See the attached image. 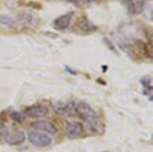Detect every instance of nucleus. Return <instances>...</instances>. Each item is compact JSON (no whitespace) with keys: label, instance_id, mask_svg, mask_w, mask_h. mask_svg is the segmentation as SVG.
Returning <instances> with one entry per match:
<instances>
[{"label":"nucleus","instance_id":"obj_9","mask_svg":"<svg viewBox=\"0 0 153 152\" xmlns=\"http://www.w3.org/2000/svg\"><path fill=\"white\" fill-rule=\"evenodd\" d=\"M145 7L144 0H127V8L129 13L131 14H140L143 12Z\"/></svg>","mask_w":153,"mask_h":152},{"label":"nucleus","instance_id":"obj_12","mask_svg":"<svg viewBox=\"0 0 153 152\" xmlns=\"http://www.w3.org/2000/svg\"><path fill=\"white\" fill-rule=\"evenodd\" d=\"M0 23H2L3 25H6V26H10V27L14 26L13 19L6 15H0Z\"/></svg>","mask_w":153,"mask_h":152},{"label":"nucleus","instance_id":"obj_2","mask_svg":"<svg viewBox=\"0 0 153 152\" xmlns=\"http://www.w3.org/2000/svg\"><path fill=\"white\" fill-rule=\"evenodd\" d=\"M28 141L36 147H46L52 142V138L46 133L30 132L28 134Z\"/></svg>","mask_w":153,"mask_h":152},{"label":"nucleus","instance_id":"obj_7","mask_svg":"<svg viewBox=\"0 0 153 152\" xmlns=\"http://www.w3.org/2000/svg\"><path fill=\"white\" fill-rule=\"evenodd\" d=\"M25 134L23 131H12V132L6 133L5 136V141H6L9 145H19L25 141Z\"/></svg>","mask_w":153,"mask_h":152},{"label":"nucleus","instance_id":"obj_6","mask_svg":"<svg viewBox=\"0 0 153 152\" xmlns=\"http://www.w3.org/2000/svg\"><path fill=\"white\" fill-rule=\"evenodd\" d=\"M75 104L72 101L70 102H58L53 106L54 112L58 115L63 116H68L72 113V111L74 110Z\"/></svg>","mask_w":153,"mask_h":152},{"label":"nucleus","instance_id":"obj_10","mask_svg":"<svg viewBox=\"0 0 153 152\" xmlns=\"http://www.w3.org/2000/svg\"><path fill=\"white\" fill-rule=\"evenodd\" d=\"M77 26H78L79 29H81L82 31H87V32H90V31H93L96 29V27H95L90 21H88L87 19L80 20L78 22V24H77Z\"/></svg>","mask_w":153,"mask_h":152},{"label":"nucleus","instance_id":"obj_3","mask_svg":"<svg viewBox=\"0 0 153 152\" xmlns=\"http://www.w3.org/2000/svg\"><path fill=\"white\" fill-rule=\"evenodd\" d=\"M66 136L69 139H79L84 136L83 124L77 121L69 122L66 126Z\"/></svg>","mask_w":153,"mask_h":152},{"label":"nucleus","instance_id":"obj_13","mask_svg":"<svg viewBox=\"0 0 153 152\" xmlns=\"http://www.w3.org/2000/svg\"><path fill=\"white\" fill-rule=\"evenodd\" d=\"M79 1L82 2V3H93L96 0H79Z\"/></svg>","mask_w":153,"mask_h":152},{"label":"nucleus","instance_id":"obj_5","mask_svg":"<svg viewBox=\"0 0 153 152\" xmlns=\"http://www.w3.org/2000/svg\"><path fill=\"white\" fill-rule=\"evenodd\" d=\"M31 128H33L34 130H39L46 132L48 134H56L57 133V128L56 126L51 122L45 121V120H39V121H35L31 123Z\"/></svg>","mask_w":153,"mask_h":152},{"label":"nucleus","instance_id":"obj_4","mask_svg":"<svg viewBox=\"0 0 153 152\" xmlns=\"http://www.w3.org/2000/svg\"><path fill=\"white\" fill-rule=\"evenodd\" d=\"M49 110L46 106H42V105H34V106H30V107H27L26 109L24 110V115L29 117V118H42V117L46 116L48 114Z\"/></svg>","mask_w":153,"mask_h":152},{"label":"nucleus","instance_id":"obj_1","mask_svg":"<svg viewBox=\"0 0 153 152\" xmlns=\"http://www.w3.org/2000/svg\"><path fill=\"white\" fill-rule=\"evenodd\" d=\"M74 110H75V112H76L77 116H78L80 119L83 120L84 122L90 123V124L96 122L98 118H99L98 113L87 102H84V101L78 102L75 105Z\"/></svg>","mask_w":153,"mask_h":152},{"label":"nucleus","instance_id":"obj_8","mask_svg":"<svg viewBox=\"0 0 153 152\" xmlns=\"http://www.w3.org/2000/svg\"><path fill=\"white\" fill-rule=\"evenodd\" d=\"M72 17H73V13L72 12H68L59 16L58 18L55 19V21L53 23L54 28L57 30H64L66 28H68L69 24H70L72 20Z\"/></svg>","mask_w":153,"mask_h":152},{"label":"nucleus","instance_id":"obj_14","mask_svg":"<svg viewBox=\"0 0 153 152\" xmlns=\"http://www.w3.org/2000/svg\"><path fill=\"white\" fill-rule=\"evenodd\" d=\"M4 127V121L0 118V128H3Z\"/></svg>","mask_w":153,"mask_h":152},{"label":"nucleus","instance_id":"obj_15","mask_svg":"<svg viewBox=\"0 0 153 152\" xmlns=\"http://www.w3.org/2000/svg\"><path fill=\"white\" fill-rule=\"evenodd\" d=\"M65 1L70 2V3H76V2H77V0H65Z\"/></svg>","mask_w":153,"mask_h":152},{"label":"nucleus","instance_id":"obj_11","mask_svg":"<svg viewBox=\"0 0 153 152\" xmlns=\"http://www.w3.org/2000/svg\"><path fill=\"white\" fill-rule=\"evenodd\" d=\"M10 116L11 118H12L14 121L18 122V123H21L24 121L25 119V115L21 112H17V111H12V112L10 113Z\"/></svg>","mask_w":153,"mask_h":152}]
</instances>
